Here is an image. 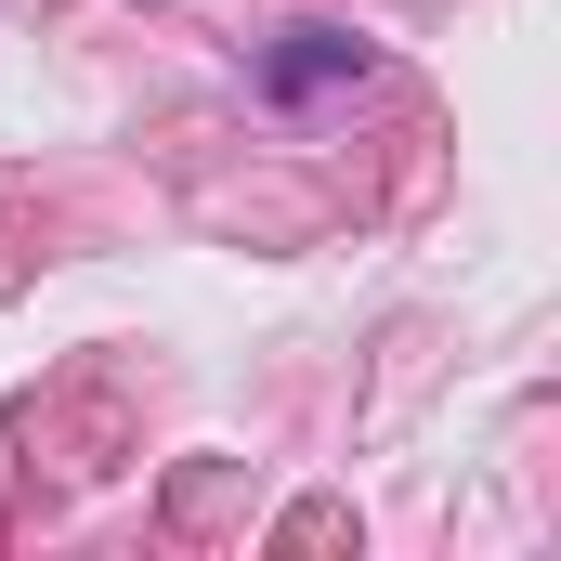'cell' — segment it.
I'll use <instances>...</instances> for the list:
<instances>
[{"label": "cell", "mask_w": 561, "mask_h": 561, "mask_svg": "<svg viewBox=\"0 0 561 561\" xmlns=\"http://www.w3.org/2000/svg\"><path fill=\"white\" fill-rule=\"evenodd\" d=\"M353 66H366V53H353L340 26H300V39H287L275 66H262V92H275V105H300V92H327V79H353Z\"/></svg>", "instance_id": "1"}]
</instances>
